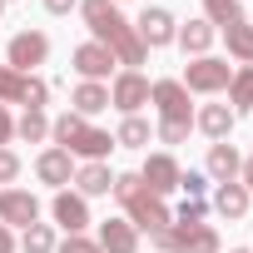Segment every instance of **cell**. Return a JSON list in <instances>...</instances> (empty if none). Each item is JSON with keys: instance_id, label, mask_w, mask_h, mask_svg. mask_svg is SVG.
I'll return each instance as SVG.
<instances>
[{"instance_id": "cell-1", "label": "cell", "mask_w": 253, "mask_h": 253, "mask_svg": "<svg viewBox=\"0 0 253 253\" xmlns=\"http://www.w3.org/2000/svg\"><path fill=\"white\" fill-rule=\"evenodd\" d=\"M80 15H84V25H89V40H94V45H104V50L114 55V65L139 70V65L149 60V50L139 45L134 25L119 15L114 0H80Z\"/></svg>"}, {"instance_id": "cell-2", "label": "cell", "mask_w": 253, "mask_h": 253, "mask_svg": "<svg viewBox=\"0 0 253 253\" xmlns=\"http://www.w3.org/2000/svg\"><path fill=\"white\" fill-rule=\"evenodd\" d=\"M114 199H119V209H124V218H129L139 233H164L169 223H174V209L159 199V194H149L144 189V179L139 174H114V189H109Z\"/></svg>"}, {"instance_id": "cell-3", "label": "cell", "mask_w": 253, "mask_h": 253, "mask_svg": "<svg viewBox=\"0 0 253 253\" xmlns=\"http://www.w3.org/2000/svg\"><path fill=\"white\" fill-rule=\"evenodd\" d=\"M228 80H233L228 60H218V55H199V60L184 65V80H179V84H184L189 94H223Z\"/></svg>"}, {"instance_id": "cell-4", "label": "cell", "mask_w": 253, "mask_h": 253, "mask_svg": "<svg viewBox=\"0 0 253 253\" xmlns=\"http://www.w3.org/2000/svg\"><path fill=\"white\" fill-rule=\"evenodd\" d=\"M45 60H50V35H45V30H20V35L5 40V65H10V70L35 75Z\"/></svg>"}, {"instance_id": "cell-5", "label": "cell", "mask_w": 253, "mask_h": 253, "mask_svg": "<svg viewBox=\"0 0 253 253\" xmlns=\"http://www.w3.org/2000/svg\"><path fill=\"white\" fill-rule=\"evenodd\" d=\"M109 104H114L119 114H139V109L149 104V75H144V70H119V75L109 80Z\"/></svg>"}, {"instance_id": "cell-6", "label": "cell", "mask_w": 253, "mask_h": 253, "mask_svg": "<svg viewBox=\"0 0 253 253\" xmlns=\"http://www.w3.org/2000/svg\"><path fill=\"white\" fill-rule=\"evenodd\" d=\"M149 104L159 109V119L194 124V104H189V89H184L179 80H154V84H149Z\"/></svg>"}, {"instance_id": "cell-7", "label": "cell", "mask_w": 253, "mask_h": 253, "mask_svg": "<svg viewBox=\"0 0 253 253\" xmlns=\"http://www.w3.org/2000/svg\"><path fill=\"white\" fill-rule=\"evenodd\" d=\"M134 35H139V45H144V50H164V45H174V35H179V20H174V10H164V5H149V10L134 20Z\"/></svg>"}, {"instance_id": "cell-8", "label": "cell", "mask_w": 253, "mask_h": 253, "mask_svg": "<svg viewBox=\"0 0 253 253\" xmlns=\"http://www.w3.org/2000/svg\"><path fill=\"white\" fill-rule=\"evenodd\" d=\"M0 223L5 228H30V223H40V199L30 194V189H0Z\"/></svg>"}, {"instance_id": "cell-9", "label": "cell", "mask_w": 253, "mask_h": 253, "mask_svg": "<svg viewBox=\"0 0 253 253\" xmlns=\"http://www.w3.org/2000/svg\"><path fill=\"white\" fill-rule=\"evenodd\" d=\"M35 179H40V184H50V189L60 194V189L75 179V154H70V149H60V144L40 149V154H35Z\"/></svg>"}, {"instance_id": "cell-10", "label": "cell", "mask_w": 253, "mask_h": 253, "mask_svg": "<svg viewBox=\"0 0 253 253\" xmlns=\"http://www.w3.org/2000/svg\"><path fill=\"white\" fill-rule=\"evenodd\" d=\"M50 218L65 228V233H84L94 218H89V199H80L75 189H60L55 199H50Z\"/></svg>"}, {"instance_id": "cell-11", "label": "cell", "mask_w": 253, "mask_h": 253, "mask_svg": "<svg viewBox=\"0 0 253 253\" xmlns=\"http://www.w3.org/2000/svg\"><path fill=\"white\" fill-rule=\"evenodd\" d=\"M75 75L80 80H94V84H104L109 75H114V55L104 50V45H94V40H84V45H75Z\"/></svg>"}, {"instance_id": "cell-12", "label": "cell", "mask_w": 253, "mask_h": 253, "mask_svg": "<svg viewBox=\"0 0 253 253\" xmlns=\"http://www.w3.org/2000/svg\"><path fill=\"white\" fill-rule=\"evenodd\" d=\"M179 174H184V169H179V159H174V154H149V159H144V169H139L144 189H149V194H159V199L179 189Z\"/></svg>"}, {"instance_id": "cell-13", "label": "cell", "mask_w": 253, "mask_h": 253, "mask_svg": "<svg viewBox=\"0 0 253 253\" xmlns=\"http://www.w3.org/2000/svg\"><path fill=\"white\" fill-rule=\"evenodd\" d=\"M94 243H99L104 253H139V228H134L129 218H104Z\"/></svg>"}, {"instance_id": "cell-14", "label": "cell", "mask_w": 253, "mask_h": 253, "mask_svg": "<svg viewBox=\"0 0 253 253\" xmlns=\"http://www.w3.org/2000/svg\"><path fill=\"white\" fill-rule=\"evenodd\" d=\"M109 149H114V134H109V129H94V124H84L80 139L70 144V154H75L80 164H104V159H109Z\"/></svg>"}, {"instance_id": "cell-15", "label": "cell", "mask_w": 253, "mask_h": 253, "mask_svg": "<svg viewBox=\"0 0 253 253\" xmlns=\"http://www.w3.org/2000/svg\"><path fill=\"white\" fill-rule=\"evenodd\" d=\"M238 169H243V154L228 144V139H218V144H209V159H204V174L213 179V184H228V179H238Z\"/></svg>"}, {"instance_id": "cell-16", "label": "cell", "mask_w": 253, "mask_h": 253, "mask_svg": "<svg viewBox=\"0 0 253 253\" xmlns=\"http://www.w3.org/2000/svg\"><path fill=\"white\" fill-rule=\"evenodd\" d=\"M75 194L80 199H104L109 189H114V174H109V164H75Z\"/></svg>"}, {"instance_id": "cell-17", "label": "cell", "mask_w": 253, "mask_h": 253, "mask_svg": "<svg viewBox=\"0 0 253 253\" xmlns=\"http://www.w3.org/2000/svg\"><path fill=\"white\" fill-rule=\"evenodd\" d=\"M194 124L218 144V139H228L233 134V124H238V114L228 109V104H204V109H194Z\"/></svg>"}, {"instance_id": "cell-18", "label": "cell", "mask_w": 253, "mask_h": 253, "mask_svg": "<svg viewBox=\"0 0 253 253\" xmlns=\"http://www.w3.org/2000/svg\"><path fill=\"white\" fill-rule=\"evenodd\" d=\"M248 204H253V194H248L238 179L213 184V213H223V218H243V213H248Z\"/></svg>"}, {"instance_id": "cell-19", "label": "cell", "mask_w": 253, "mask_h": 253, "mask_svg": "<svg viewBox=\"0 0 253 253\" xmlns=\"http://www.w3.org/2000/svg\"><path fill=\"white\" fill-rule=\"evenodd\" d=\"M70 109H75L80 119H89V114L109 109V84H94V80H80V84H75V94H70Z\"/></svg>"}, {"instance_id": "cell-20", "label": "cell", "mask_w": 253, "mask_h": 253, "mask_svg": "<svg viewBox=\"0 0 253 253\" xmlns=\"http://www.w3.org/2000/svg\"><path fill=\"white\" fill-rule=\"evenodd\" d=\"M174 40L184 45V55H194V60H199V55H209V50H213L218 30H213L209 20H189V25H179V35H174Z\"/></svg>"}, {"instance_id": "cell-21", "label": "cell", "mask_w": 253, "mask_h": 253, "mask_svg": "<svg viewBox=\"0 0 253 253\" xmlns=\"http://www.w3.org/2000/svg\"><path fill=\"white\" fill-rule=\"evenodd\" d=\"M149 139H154V129H149V119H139V114H124L119 129H114V149H149Z\"/></svg>"}, {"instance_id": "cell-22", "label": "cell", "mask_w": 253, "mask_h": 253, "mask_svg": "<svg viewBox=\"0 0 253 253\" xmlns=\"http://www.w3.org/2000/svg\"><path fill=\"white\" fill-rule=\"evenodd\" d=\"M218 35H223V45H228V55H233L238 65H253V25H248V20H238V25H223Z\"/></svg>"}, {"instance_id": "cell-23", "label": "cell", "mask_w": 253, "mask_h": 253, "mask_svg": "<svg viewBox=\"0 0 253 253\" xmlns=\"http://www.w3.org/2000/svg\"><path fill=\"white\" fill-rule=\"evenodd\" d=\"M228 104H233V114H248V109H253V65H238V70H233V80H228Z\"/></svg>"}, {"instance_id": "cell-24", "label": "cell", "mask_w": 253, "mask_h": 253, "mask_svg": "<svg viewBox=\"0 0 253 253\" xmlns=\"http://www.w3.org/2000/svg\"><path fill=\"white\" fill-rule=\"evenodd\" d=\"M20 253H55V223H30V228H20Z\"/></svg>"}, {"instance_id": "cell-25", "label": "cell", "mask_w": 253, "mask_h": 253, "mask_svg": "<svg viewBox=\"0 0 253 253\" xmlns=\"http://www.w3.org/2000/svg\"><path fill=\"white\" fill-rule=\"evenodd\" d=\"M179 228H184V223H179ZM184 253H223L218 228H213V223H194V228H184Z\"/></svg>"}, {"instance_id": "cell-26", "label": "cell", "mask_w": 253, "mask_h": 253, "mask_svg": "<svg viewBox=\"0 0 253 253\" xmlns=\"http://www.w3.org/2000/svg\"><path fill=\"white\" fill-rule=\"evenodd\" d=\"M15 139H25V144L50 139V114H45V109H25V114L15 119Z\"/></svg>"}, {"instance_id": "cell-27", "label": "cell", "mask_w": 253, "mask_h": 253, "mask_svg": "<svg viewBox=\"0 0 253 253\" xmlns=\"http://www.w3.org/2000/svg\"><path fill=\"white\" fill-rule=\"evenodd\" d=\"M204 20H209L213 30L238 25V20H243V0H204Z\"/></svg>"}, {"instance_id": "cell-28", "label": "cell", "mask_w": 253, "mask_h": 253, "mask_svg": "<svg viewBox=\"0 0 253 253\" xmlns=\"http://www.w3.org/2000/svg\"><path fill=\"white\" fill-rule=\"evenodd\" d=\"M25 84H30V75L0 65V104H25Z\"/></svg>"}, {"instance_id": "cell-29", "label": "cell", "mask_w": 253, "mask_h": 253, "mask_svg": "<svg viewBox=\"0 0 253 253\" xmlns=\"http://www.w3.org/2000/svg\"><path fill=\"white\" fill-rule=\"evenodd\" d=\"M209 218V204L204 199H184L179 209H174V223H184V228H194V223H204Z\"/></svg>"}, {"instance_id": "cell-30", "label": "cell", "mask_w": 253, "mask_h": 253, "mask_svg": "<svg viewBox=\"0 0 253 253\" xmlns=\"http://www.w3.org/2000/svg\"><path fill=\"white\" fill-rule=\"evenodd\" d=\"M179 189H184L189 199H204V194H209V174H204V169H184V174H179Z\"/></svg>"}, {"instance_id": "cell-31", "label": "cell", "mask_w": 253, "mask_h": 253, "mask_svg": "<svg viewBox=\"0 0 253 253\" xmlns=\"http://www.w3.org/2000/svg\"><path fill=\"white\" fill-rule=\"evenodd\" d=\"M189 129H194V124H174V119H159V129H154V134H159V144H169V149H174V144H184V139H189Z\"/></svg>"}, {"instance_id": "cell-32", "label": "cell", "mask_w": 253, "mask_h": 253, "mask_svg": "<svg viewBox=\"0 0 253 253\" xmlns=\"http://www.w3.org/2000/svg\"><path fill=\"white\" fill-rule=\"evenodd\" d=\"M55 253H104V248L84 233H65V243H55Z\"/></svg>"}, {"instance_id": "cell-33", "label": "cell", "mask_w": 253, "mask_h": 253, "mask_svg": "<svg viewBox=\"0 0 253 253\" xmlns=\"http://www.w3.org/2000/svg\"><path fill=\"white\" fill-rule=\"evenodd\" d=\"M15 179H20V154H15V149H0V184L10 189Z\"/></svg>"}, {"instance_id": "cell-34", "label": "cell", "mask_w": 253, "mask_h": 253, "mask_svg": "<svg viewBox=\"0 0 253 253\" xmlns=\"http://www.w3.org/2000/svg\"><path fill=\"white\" fill-rule=\"evenodd\" d=\"M15 139V119H10V104H0V149H10Z\"/></svg>"}, {"instance_id": "cell-35", "label": "cell", "mask_w": 253, "mask_h": 253, "mask_svg": "<svg viewBox=\"0 0 253 253\" xmlns=\"http://www.w3.org/2000/svg\"><path fill=\"white\" fill-rule=\"evenodd\" d=\"M45 10L50 15H70V10H80V0H45Z\"/></svg>"}, {"instance_id": "cell-36", "label": "cell", "mask_w": 253, "mask_h": 253, "mask_svg": "<svg viewBox=\"0 0 253 253\" xmlns=\"http://www.w3.org/2000/svg\"><path fill=\"white\" fill-rule=\"evenodd\" d=\"M238 184H243V189H248V194H253V154H248V159H243V169H238Z\"/></svg>"}, {"instance_id": "cell-37", "label": "cell", "mask_w": 253, "mask_h": 253, "mask_svg": "<svg viewBox=\"0 0 253 253\" xmlns=\"http://www.w3.org/2000/svg\"><path fill=\"white\" fill-rule=\"evenodd\" d=\"M15 248H20V243H15V233H10L5 223H0V253H15Z\"/></svg>"}, {"instance_id": "cell-38", "label": "cell", "mask_w": 253, "mask_h": 253, "mask_svg": "<svg viewBox=\"0 0 253 253\" xmlns=\"http://www.w3.org/2000/svg\"><path fill=\"white\" fill-rule=\"evenodd\" d=\"M228 253H248V248H228Z\"/></svg>"}, {"instance_id": "cell-39", "label": "cell", "mask_w": 253, "mask_h": 253, "mask_svg": "<svg viewBox=\"0 0 253 253\" xmlns=\"http://www.w3.org/2000/svg\"><path fill=\"white\" fill-rule=\"evenodd\" d=\"M0 5H10V0H0Z\"/></svg>"}, {"instance_id": "cell-40", "label": "cell", "mask_w": 253, "mask_h": 253, "mask_svg": "<svg viewBox=\"0 0 253 253\" xmlns=\"http://www.w3.org/2000/svg\"><path fill=\"white\" fill-rule=\"evenodd\" d=\"M114 5H119V0H114Z\"/></svg>"}, {"instance_id": "cell-41", "label": "cell", "mask_w": 253, "mask_h": 253, "mask_svg": "<svg viewBox=\"0 0 253 253\" xmlns=\"http://www.w3.org/2000/svg\"><path fill=\"white\" fill-rule=\"evenodd\" d=\"M0 10H5V5H0Z\"/></svg>"}, {"instance_id": "cell-42", "label": "cell", "mask_w": 253, "mask_h": 253, "mask_svg": "<svg viewBox=\"0 0 253 253\" xmlns=\"http://www.w3.org/2000/svg\"><path fill=\"white\" fill-rule=\"evenodd\" d=\"M248 253H253V248H248Z\"/></svg>"}]
</instances>
